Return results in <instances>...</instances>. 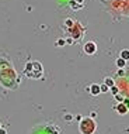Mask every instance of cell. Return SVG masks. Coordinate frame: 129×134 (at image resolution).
<instances>
[{
    "mask_svg": "<svg viewBox=\"0 0 129 134\" xmlns=\"http://www.w3.org/2000/svg\"><path fill=\"white\" fill-rule=\"evenodd\" d=\"M117 110L119 111V113H121V114H125V113H126V104H125V103H119L118 104V106H117Z\"/></svg>",
    "mask_w": 129,
    "mask_h": 134,
    "instance_id": "cell-3",
    "label": "cell"
},
{
    "mask_svg": "<svg viewBox=\"0 0 129 134\" xmlns=\"http://www.w3.org/2000/svg\"><path fill=\"white\" fill-rule=\"evenodd\" d=\"M100 90H101V92H108V86L107 85H101V86H100Z\"/></svg>",
    "mask_w": 129,
    "mask_h": 134,
    "instance_id": "cell-7",
    "label": "cell"
},
{
    "mask_svg": "<svg viewBox=\"0 0 129 134\" xmlns=\"http://www.w3.org/2000/svg\"><path fill=\"white\" fill-rule=\"evenodd\" d=\"M100 85H91L90 86V93L94 95V96H97V95H100Z\"/></svg>",
    "mask_w": 129,
    "mask_h": 134,
    "instance_id": "cell-2",
    "label": "cell"
},
{
    "mask_svg": "<svg viewBox=\"0 0 129 134\" xmlns=\"http://www.w3.org/2000/svg\"><path fill=\"white\" fill-rule=\"evenodd\" d=\"M95 50H97V47H95L94 43H87L86 45H84V51H86L87 54H94Z\"/></svg>",
    "mask_w": 129,
    "mask_h": 134,
    "instance_id": "cell-1",
    "label": "cell"
},
{
    "mask_svg": "<svg viewBox=\"0 0 129 134\" xmlns=\"http://www.w3.org/2000/svg\"><path fill=\"white\" fill-rule=\"evenodd\" d=\"M112 93H114V95H117V93H118V88H115V86H112Z\"/></svg>",
    "mask_w": 129,
    "mask_h": 134,
    "instance_id": "cell-8",
    "label": "cell"
},
{
    "mask_svg": "<svg viewBox=\"0 0 129 134\" xmlns=\"http://www.w3.org/2000/svg\"><path fill=\"white\" fill-rule=\"evenodd\" d=\"M0 134H6V131L4 130H0Z\"/></svg>",
    "mask_w": 129,
    "mask_h": 134,
    "instance_id": "cell-9",
    "label": "cell"
},
{
    "mask_svg": "<svg viewBox=\"0 0 129 134\" xmlns=\"http://www.w3.org/2000/svg\"><path fill=\"white\" fill-rule=\"evenodd\" d=\"M105 85H107L108 88L109 86H114V81H112L111 78H105Z\"/></svg>",
    "mask_w": 129,
    "mask_h": 134,
    "instance_id": "cell-6",
    "label": "cell"
},
{
    "mask_svg": "<svg viewBox=\"0 0 129 134\" xmlns=\"http://www.w3.org/2000/svg\"><path fill=\"white\" fill-rule=\"evenodd\" d=\"M117 65L119 66V68H124V66H125V59H122V58L117 59Z\"/></svg>",
    "mask_w": 129,
    "mask_h": 134,
    "instance_id": "cell-5",
    "label": "cell"
},
{
    "mask_svg": "<svg viewBox=\"0 0 129 134\" xmlns=\"http://www.w3.org/2000/svg\"><path fill=\"white\" fill-rule=\"evenodd\" d=\"M121 58L125 59V61H128V59H129V51H128V50H124V51L121 52Z\"/></svg>",
    "mask_w": 129,
    "mask_h": 134,
    "instance_id": "cell-4",
    "label": "cell"
}]
</instances>
